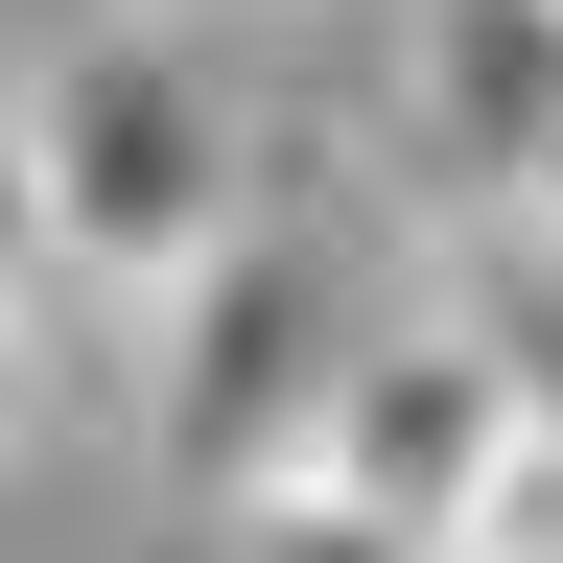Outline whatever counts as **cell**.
I'll list each match as a JSON object with an SVG mask.
<instances>
[{
  "mask_svg": "<svg viewBox=\"0 0 563 563\" xmlns=\"http://www.w3.org/2000/svg\"><path fill=\"white\" fill-rule=\"evenodd\" d=\"M0 258H47V188H24V70H0Z\"/></svg>",
  "mask_w": 563,
  "mask_h": 563,
  "instance_id": "9c48e42d",
  "label": "cell"
},
{
  "mask_svg": "<svg viewBox=\"0 0 563 563\" xmlns=\"http://www.w3.org/2000/svg\"><path fill=\"white\" fill-rule=\"evenodd\" d=\"M24 70V188H47V282L95 329H141L165 282L258 211V165L306 141V95L235 47V0H95V24L0 47Z\"/></svg>",
  "mask_w": 563,
  "mask_h": 563,
  "instance_id": "6da1fadb",
  "label": "cell"
},
{
  "mask_svg": "<svg viewBox=\"0 0 563 563\" xmlns=\"http://www.w3.org/2000/svg\"><path fill=\"white\" fill-rule=\"evenodd\" d=\"M422 282L470 306V352L517 376V422H563V235H540V211H446V258H422Z\"/></svg>",
  "mask_w": 563,
  "mask_h": 563,
  "instance_id": "5b68a950",
  "label": "cell"
},
{
  "mask_svg": "<svg viewBox=\"0 0 563 563\" xmlns=\"http://www.w3.org/2000/svg\"><path fill=\"white\" fill-rule=\"evenodd\" d=\"M47 422H70V282H47V258H0V470H24Z\"/></svg>",
  "mask_w": 563,
  "mask_h": 563,
  "instance_id": "8992f818",
  "label": "cell"
},
{
  "mask_svg": "<svg viewBox=\"0 0 563 563\" xmlns=\"http://www.w3.org/2000/svg\"><path fill=\"white\" fill-rule=\"evenodd\" d=\"M493 446H517V376L470 352V306H446V282H399V306L329 352V399L282 422V470H258V493H329V517H376V540H422V563H446V517L493 493Z\"/></svg>",
  "mask_w": 563,
  "mask_h": 563,
  "instance_id": "3957f363",
  "label": "cell"
},
{
  "mask_svg": "<svg viewBox=\"0 0 563 563\" xmlns=\"http://www.w3.org/2000/svg\"><path fill=\"white\" fill-rule=\"evenodd\" d=\"M517 211H540V235H563V141H540V188H517Z\"/></svg>",
  "mask_w": 563,
  "mask_h": 563,
  "instance_id": "30bf717a",
  "label": "cell"
},
{
  "mask_svg": "<svg viewBox=\"0 0 563 563\" xmlns=\"http://www.w3.org/2000/svg\"><path fill=\"white\" fill-rule=\"evenodd\" d=\"M563 141V0H399L376 47V165L422 211H517Z\"/></svg>",
  "mask_w": 563,
  "mask_h": 563,
  "instance_id": "277c9868",
  "label": "cell"
},
{
  "mask_svg": "<svg viewBox=\"0 0 563 563\" xmlns=\"http://www.w3.org/2000/svg\"><path fill=\"white\" fill-rule=\"evenodd\" d=\"M399 282H422V258H399V165H376V118H352V141L306 118V141L258 165V211L165 282V306H141V446H165L188 517L282 470V422L329 399V352L376 329Z\"/></svg>",
  "mask_w": 563,
  "mask_h": 563,
  "instance_id": "7a4b0ae2",
  "label": "cell"
},
{
  "mask_svg": "<svg viewBox=\"0 0 563 563\" xmlns=\"http://www.w3.org/2000/svg\"><path fill=\"white\" fill-rule=\"evenodd\" d=\"M188 563H422V540L329 517V493H211V517H188Z\"/></svg>",
  "mask_w": 563,
  "mask_h": 563,
  "instance_id": "52a82bcc",
  "label": "cell"
},
{
  "mask_svg": "<svg viewBox=\"0 0 563 563\" xmlns=\"http://www.w3.org/2000/svg\"><path fill=\"white\" fill-rule=\"evenodd\" d=\"M446 563H563V422H517V446H493V493L446 517Z\"/></svg>",
  "mask_w": 563,
  "mask_h": 563,
  "instance_id": "ba28073f",
  "label": "cell"
}]
</instances>
